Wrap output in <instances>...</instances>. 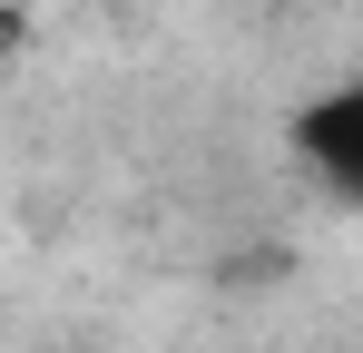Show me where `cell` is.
Wrapping results in <instances>:
<instances>
[{
    "label": "cell",
    "mask_w": 363,
    "mask_h": 353,
    "mask_svg": "<svg viewBox=\"0 0 363 353\" xmlns=\"http://www.w3.org/2000/svg\"><path fill=\"white\" fill-rule=\"evenodd\" d=\"M295 157L314 167V186H334L344 206H363V69L295 108Z\"/></svg>",
    "instance_id": "1"
}]
</instances>
